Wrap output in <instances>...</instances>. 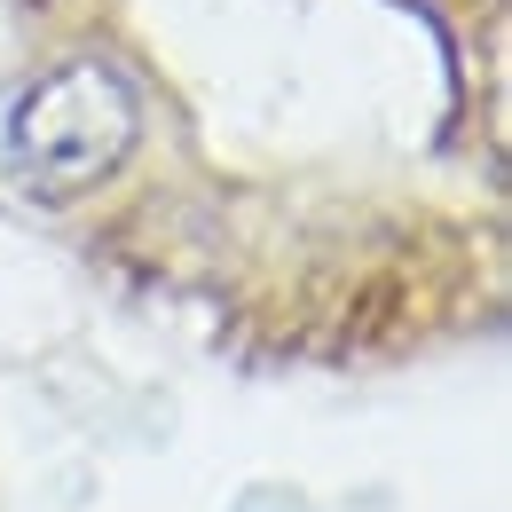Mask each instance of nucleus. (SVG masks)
Segmentation results:
<instances>
[{"label": "nucleus", "mask_w": 512, "mask_h": 512, "mask_svg": "<svg viewBox=\"0 0 512 512\" xmlns=\"http://www.w3.org/2000/svg\"><path fill=\"white\" fill-rule=\"evenodd\" d=\"M142 142V95L127 71L95 64H56L8 119V182L40 205H71L95 182H111Z\"/></svg>", "instance_id": "nucleus-1"}]
</instances>
